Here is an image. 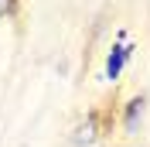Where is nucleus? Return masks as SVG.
Wrapping results in <instances>:
<instances>
[{
    "mask_svg": "<svg viewBox=\"0 0 150 147\" xmlns=\"http://www.w3.org/2000/svg\"><path fill=\"white\" fill-rule=\"evenodd\" d=\"M7 10H10V0H0V17H4Z\"/></svg>",
    "mask_w": 150,
    "mask_h": 147,
    "instance_id": "20e7f679",
    "label": "nucleus"
},
{
    "mask_svg": "<svg viewBox=\"0 0 150 147\" xmlns=\"http://www.w3.org/2000/svg\"><path fill=\"white\" fill-rule=\"evenodd\" d=\"M130 51H133L130 45H116V48L109 51V58H106V79H120L123 65L130 62Z\"/></svg>",
    "mask_w": 150,
    "mask_h": 147,
    "instance_id": "f257e3e1",
    "label": "nucleus"
},
{
    "mask_svg": "<svg viewBox=\"0 0 150 147\" xmlns=\"http://www.w3.org/2000/svg\"><path fill=\"white\" fill-rule=\"evenodd\" d=\"M75 140H79V144H89V140H96V116H89V123H85V127H79Z\"/></svg>",
    "mask_w": 150,
    "mask_h": 147,
    "instance_id": "f03ea898",
    "label": "nucleus"
},
{
    "mask_svg": "<svg viewBox=\"0 0 150 147\" xmlns=\"http://www.w3.org/2000/svg\"><path fill=\"white\" fill-rule=\"evenodd\" d=\"M137 116H143V99H133L130 103V110H126V127H133Z\"/></svg>",
    "mask_w": 150,
    "mask_h": 147,
    "instance_id": "7ed1b4c3",
    "label": "nucleus"
}]
</instances>
